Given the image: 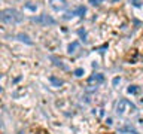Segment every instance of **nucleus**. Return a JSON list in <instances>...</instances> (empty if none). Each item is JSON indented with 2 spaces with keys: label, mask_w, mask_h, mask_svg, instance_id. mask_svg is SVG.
Wrapping results in <instances>:
<instances>
[{
  "label": "nucleus",
  "mask_w": 143,
  "mask_h": 134,
  "mask_svg": "<svg viewBox=\"0 0 143 134\" xmlns=\"http://www.w3.org/2000/svg\"><path fill=\"white\" fill-rule=\"evenodd\" d=\"M127 91H128L130 94H136V92H137V86H136V85H131V86H128Z\"/></svg>",
  "instance_id": "obj_9"
},
{
  "label": "nucleus",
  "mask_w": 143,
  "mask_h": 134,
  "mask_svg": "<svg viewBox=\"0 0 143 134\" xmlns=\"http://www.w3.org/2000/svg\"><path fill=\"white\" fill-rule=\"evenodd\" d=\"M119 81H121V79H119V77H115V79H113V85H115V86H116V85H118V83H119Z\"/></svg>",
  "instance_id": "obj_12"
},
{
  "label": "nucleus",
  "mask_w": 143,
  "mask_h": 134,
  "mask_svg": "<svg viewBox=\"0 0 143 134\" xmlns=\"http://www.w3.org/2000/svg\"><path fill=\"white\" fill-rule=\"evenodd\" d=\"M85 73V72H84V69H81V67H79V69H76L75 70V76H78V77H81L82 75H84Z\"/></svg>",
  "instance_id": "obj_8"
},
{
  "label": "nucleus",
  "mask_w": 143,
  "mask_h": 134,
  "mask_svg": "<svg viewBox=\"0 0 143 134\" xmlns=\"http://www.w3.org/2000/svg\"><path fill=\"white\" fill-rule=\"evenodd\" d=\"M130 2H131V3H133V5H134V6H137V8H139V6H140V5H142V3L139 2V0H130Z\"/></svg>",
  "instance_id": "obj_10"
},
{
  "label": "nucleus",
  "mask_w": 143,
  "mask_h": 134,
  "mask_svg": "<svg viewBox=\"0 0 143 134\" xmlns=\"http://www.w3.org/2000/svg\"><path fill=\"white\" fill-rule=\"evenodd\" d=\"M101 2H103V0H101Z\"/></svg>",
  "instance_id": "obj_15"
},
{
  "label": "nucleus",
  "mask_w": 143,
  "mask_h": 134,
  "mask_svg": "<svg viewBox=\"0 0 143 134\" xmlns=\"http://www.w3.org/2000/svg\"><path fill=\"white\" fill-rule=\"evenodd\" d=\"M0 91H2V88H0Z\"/></svg>",
  "instance_id": "obj_14"
},
{
  "label": "nucleus",
  "mask_w": 143,
  "mask_h": 134,
  "mask_svg": "<svg viewBox=\"0 0 143 134\" xmlns=\"http://www.w3.org/2000/svg\"><path fill=\"white\" fill-rule=\"evenodd\" d=\"M23 19V15H21L16 9H3L0 10V21H3L5 24H16Z\"/></svg>",
  "instance_id": "obj_1"
},
{
  "label": "nucleus",
  "mask_w": 143,
  "mask_h": 134,
  "mask_svg": "<svg viewBox=\"0 0 143 134\" xmlns=\"http://www.w3.org/2000/svg\"><path fill=\"white\" fill-rule=\"evenodd\" d=\"M33 22H36V24H40V25H52V24H55V19L51 18L49 15H40V16H36V18H33Z\"/></svg>",
  "instance_id": "obj_2"
},
{
  "label": "nucleus",
  "mask_w": 143,
  "mask_h": 134,
  "mask_svg": "<svg viewBox=\"0 0 143 134\" xmlns=\"http://www.w3.org/2000/svg\"><path fill=\"white\" fill-rule=\"evenodd\" d=\"M49 3H51V6L54 9H57V10L64 9V6H66V2H64V0H49Z\"/></svg>",
  "instance_id": "obj_3"
},
{
  "label": "nucleus",
  "mask_w": 143,
  "mask_h": 134,
  "mask_svg": "<svg viewBox=\"0 0 143 134\" xmlns=\"http://www.w3.org/2000/svg\"><path fill=\"white\" fill-rule=\"evenodd\" d=\"M94 81H97V82H103V81H104V76L100 75V73H95L94 76L90 77V82H94Z\"/></svg>",
  "instance_id": "obj_4"
},
{
  "label": "nucleus",
  "mask_w": 143,
  "mask_h": 134,
  "mask_svg": "<svg viewBox=\"0 0 143 134\" xmlns=\"http://www.w3.org/2000/svg\"><path fill=\"white\" fill-rule=\"evenodd\" d=\"M49 81H51V82L54 83V86H61V85H63V81L57 79L55 76H51V77H49Z\"/></svg>",
  "instance_id": "obj_5"
},
{
  "label": "nucleus",
  "mask_w": 143,
  "mask_h": 134,
  "mask_svg": "<svg viewBox=\"0 0 143 134\" xmlns=\"http://www.w3.org/2000/svg\"><path fill=\"white\" fill-rule=\"evenodd\" d=\"M18 39H19V40H23V42H25V43H29V45L33 43L30 39H29V36H27V34H18Z\"/></svg>",
  "instance_id": "obj_7"
},
{
  "label": "nucleus",
  "mask_w": 143,
  "mask_h": 134,
  "mask_svg": "<svg viewBox=\"0 0 143 134\" xmlns=\"http://www.w3.org/2000/svg\"><path fill=\"white\" fill-rule=\"evenodd\" d=\"M78 48H79V43H78V42H73V43L69 45L67 51H69V54H72V52H75V49H78Z\"/></svg>",
  "instance_id": "obj_6"
},
{
  "label": "nucleus",
  "mask_w": 143,
  "mask_h": 134,
  "mask_svg": "<svg viewBox=\"0 0 143 134\" xmlns=\"http://www.w3.org/2000/svg\"><path fill=\"white\" fill-rule=\"evenodd\" d=\"M90 3H91V5H94V6H95V5H98V0H90Z\"/></svg>",
  "instance_id": "obj_13"
},
{
  "label": "nucleus",
  "mask_w": 143,
  "mask_h": 134,
  "mask_svg": "<svg viewBox=\"0 0 143 134\" xmlns=\"http://www.w3.org/2000/svg\"><path fill=\"white\" fill-rule=\"evenodd\" d=\"M79 36L84 39V40H85V37H86V34H85V31H84V30H79Z\"/></svg>",
  "instance_id": "obj_11"
}]
</instances>
